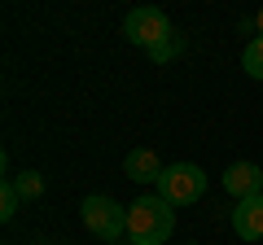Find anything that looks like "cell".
<instances>
[{"mask_svg":"<svg viewBox=\"0 0 263 245\" xmlns=\"http://www.w3.org/2000/svg\"><path fill=\"white\" fill-rule=\"evenodd\" d=\"M171 232H176V210H171V201H162L158 193L127 206V236H132V245H167Z\"/></svg>","mask_w":263,"mask_h":245,"instance_id":"1","label":"cell"},{"mask_svg":"<svg viewBox=\"0 0 263 245\" xmlns=\"http://www.w3.org/2000/svg\"><path fill=\"white\" fill-rule=\"evenodd\" d=\"M202 193H206V171L193 162H176L158 179V197L171 206H193V201H202Z\"/></svg>","mask_w":263,"mask_h":245,"instance_id":"2","label":"cell"},{"mask_svg":"<svg viewBox=\"0 0 263 245\" xmlns=\"http://www.w3.org/2000/svg\"><path fill=\"white\" fill-rule=\"evenodd\" d=\"M84 223L92 236H101V241H119V236H127V206H119L114 197H84Z\"/></svg>","mask_w":263,"mask_h":245,"instance_id":"3","label":"cell"},{"mask_svg":"<svg viewBox=\"0 0 263 245\" xmlns=\"http://www.w3.org/2000/svg\"><path fill=\"white\" fill-rule=\"evenodd\" d=\"M123 35L149 53L154 44H162V39L171 35V22H167V13H162V9H154V5H141V9H132L127 18H123Z\"/></svg>","mask_w":263,"mask_h":245,"instance_id":"4","label":"cell"},{"mask_svg":"<svg viewBox=\"0 0 263 245\" xmlns=\"http://www.w3.org/2000/svg\"><path fill=\"white\" fill-rule=\"evenodd\" d=\"M224 189L233 193L237 201L259 197V193H263V171L254 167V162H233V167L224 171Z\"/></svg>","mask_w":263,"mask_h":245,"instance_id":"5","label":"cell"},{"mask_svg":"<svg viewBox=\"0 0 263 245\" xmlns=\"http://www.w3.org/2000/svg\"><path fill=\"white\" fill-rule=\"evenodd\" d=\"M233 232L241 236V241H263V193H259V197L237 201V210H233Z\"/></svg>","mask_w":263,"mask_h":245,"instance_id":"6","label":"cell"},{"mask_svg":"<svg viewBox=\"0 0 263 245\" xmlns=\"http://www.w3.org/2000/svg\"><path fill=\"white\" fill-rule=\"evenodd\" d=\"M123 171H127V179H136V184H158L162 179V162L154 149H132L127 158H123Z\"/></svg>","mask_w":263,"mask_h":245,"instance_id":"7","label":"cell"},{"mask_svg":"<svg viewBox=\"0 0 263 245\" xmlns=\"http://www.w3.org/2000/svg\"><path fill=\"white\" fill-rule=\"evenodd\" d=\"M241 70L250 79H263V35H254L250 44L241 48Z\"/></svg>","mask_w":263,"mask_h":245,"instance_id":"8","label":"cell"},{"mask_svg":"<svg viewBox=\"0 0 263 245\" xmlns=\"http://www.w3.org/2000/svg\"><path fill=\"white\" fill-rule=\"evenodd\" d=\"M13 184H18L22 201H35L40 193H44V175H40V171H22V175H13Z\"/></svg>","mask_w":263,"mask_h":245,"instance_id":"9","label":"cell"},{"mask_svg":"<svg viewBox=\"0 0 263 245\" xmlns=\"http://www.w3.org/2000/svg\"><path fill=\"white\" fill-rule=\"evenodd\" d=\"M18 206H22L18 184H13V179H5V184H0V219H13V215H18Z\"/></svg>","mask_w":263,"mask_h":245,"instance_id":"10","label":"cell"},{"mask_svg":"<svg viewBox=\"0 0 263 245\" xmlns=\"http://www.w3.org/2000/svg\"><path fill=\"white\" fill-rule=\"evenodd\" d=\"M180 48H184V44H180V35H167L162 44L149 48V62H171V57H180Z\"/></svg>","mask_w":263,"mask_h":245,"instance_id":"11","label":"cell"},{"mask_svg":"<svg viewBox=\"0 0 263 245\" xmlns=\"http://www.w3.org/2000/svg\"><path fill=\"white\" fill-rule=\"evenodd\" d=\"M254 27H259V35H263V9H259V13H254Z\"/></svg>","mask_w":263,"mask_h":245,"instance_id":"12","label":"cell"}]
</instances>
